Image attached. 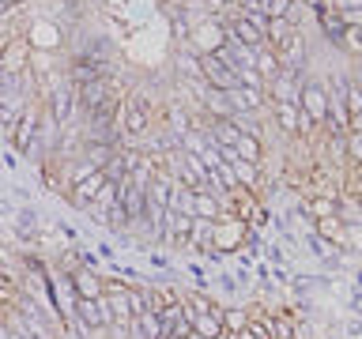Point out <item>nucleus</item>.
<instances>
[{
    "mask_svg": "<svg viewBox=\"0 0 362 339\" xmlns=\"http://www.w3.org/2000/svg\"><path fill=\"white\" fill-rule=\"evenodd\" d=\"M253 68H257V72H260V76H264L268 83H272V79H276V76L283 72V61H279V53L272 49V45H264V49H257V61H253Z\"/></svg>",
    "mask_w": 362,
    "mask_h": 339,
    "instance_id": "obj_12",
    "label": "nucleus"
},
{
    "mask_svg": "<svg viewBox=\"0 0 362 339\" xmlns=\"http://www.w3.org/2000/svg\"><path fill=\"white\" fill-rule=\"evenodd\" d=\"M215 4H219V8H230V11H234V8H238V0H215Z\"/></svg>",
    "mask_w": 362,
    "mask_h": 339,
    "instance_id": "obj_17",
    "label": "nucleus"
},
{
    "mask_svg": "<svg viewBox=\"0 0 362 339\" xmlns=\"http://www.w3.org/2000/svg\"><path fill=\"white\" fill-rule=\"evenodd\" d=\"M339 49L362 61V23H351V27L344 30V42H339Z\"/></svg>",
    "mask_w": 362,
    "mask_h": 339,
    "instance_id": "obj_14",
    "label": "nucleus"
},
{
    "mask_svg": "<svg viewBox=\"0 0 362 339\" xmlns=\"http://www.w3.org/2000/svg\"><path fill=\"white\" fill-rule=\"evenodd\" d=\"M272 121H276V129L283 136H298V121H302V109L294 106V102H272Z\"/></svg>",
    "mask_w": 362,
    "mask_h": 339,
    "instance_id": "obj_8",
    "label": "nucleus"
},
{
    "mask_svg": "<svg viewBox=\"0 0 362 339\" xmlns=\"http://www.w3.org/2000/svg\"><path fill=\"white\" fill-rule=\"evenodd\" d=\"M302 68H283V72L268 83V95L272 102H294L298 106V95H302Z\"/></svg>",
    "mask_w": 362,
    "mask_h": 339,
    "instance_id": "obj_5",
    "label": "nucleus"
},
{
    "mask_svg": "<svg viewBox=\"0 0 362 339\" xmlns=\"http://www.w3.org/2000/svg\"><path fill=\"white\" fill-rule=\"evenodd\" d=\"M238 158L242 162H253V166H264V140L260 136H249V132H242V140H238Z\"/></svg>",
    "mask_w": 362,
    "mask_h": 339,
    "instance_id": "obj_11",
    "label": "nucleus"
},
{
    "mask_svg": "<svg viewBox=\"0 0 362 339\" xmlns=\"http://www.w3.org/2000/svg\"><path fill=\"white\" fill-rule=\"evenodd\" d=\"M226 98H230V106H234V113L242 117V113H260L264 109V90H253V87H242L238 83L234 90H226Z\"/></svg>",
    "mask_w": 362,
    "mask_h": 339,
    "instance_id": "obj_6",
    "label": "nucleus"
},
{
    "mask_svg": "<svg viewBox=\"0 0 362 339\" xmlns=\"http://www.w3.org/2000/svg\"><path fill=\"white\" fill-rule=\"evenodd\" d=\"M347 132H358V136H362V113H355V117H351V124H347Z\"/></svg>",
    "mask_w": 362,
    "mask_h": 339,
    "instance_id": "obj_16",
    "label": "nucleus"
},
{
    "mask_svg": "<svg viewBox=\"0 0 362 339\" xmlns=\"http://www.w3.org/2000/svg\"><path fill=\"white\" fill-rule=\"evenodd\" d=\"M317 19H321V30H325V38L328 42H332V45H339V42H344V30H347V19L344 16H339V11L336 8H317Z\"/></svg>",
    "mask_w": 362,
    "mask_h": 339,
    "instance_id": "obj_10",
    "label": "nucleus"
},
{
    "mask_svg": "<svg viewBox=\"0 0 362 339\" xmlns=\"http://www.w3.org/2000/svg\"><path fill=\"white\" fill-rule=\"evenodd\" d=\"M185 45H189L192 53H200V56L219 53L223 45H226V27H223V19L215 16V19H208V23H200V27H192V34H189Z\"/></svg>",
    "mask_w": 362,
    "mask_h": 339,
    "instance_id": "obj_2",
    "label": "nucleus"
},
{
    "mask_svg": "<svg viewBox=\"0 0 362 339\" xmlns=\"http://www.w3.org/2000/svg\"><path fill=\"white\" fill-rule=\"evenodd\" d=\"M298 109L305 113V117L317 124H328L332 121V106H328V87L317 83V79H305L302 83V95H298Z\"/></svg>",
    "mask_w": 362,
    "mask_h": 339,
    "instance_id": "obj_1",
    "label": "nucleus"
},
{
    "mask_svg": "<svg viewBox=\"0 0 362 339\" xmlns=\"http://www.w3.org/2000/svg\"><path fill=\"white\" fill-rule=\"evenodd\" d=\"M344 109H347V124H351V117H355V113H362V83H358V79H347Z\"/></svg>",
    "mask_w": 362,
    "mask_h": 339,
    "instance_id": "obj_13",
    "label": "nucleus"
},
{
    "mask_svg": "<svg viewBox=\"0 0 362 339\" xmlns=\"http://www.w3.org/2000/svg\"><path fill=\"white\" fill-rule=\"evenodd\" d=\"M287 8H291V0H260V4H257V11L264 19H283V16H287Z\"/></svg>",
    "mask_w": 362,
    "mask_h": 339,
    "instance_id": "obj_15",
    "label": "nucleus"
},
{
    "mask_svg": "<svg viewBox=\"0 0 362 339\" xmlns=\"http://www.w3.org/2000/svg\"><path fill=\"white\" fill-rule=\"evenodd\" d=\"M4 4H8V8H16V4H19V0H4Z\"/></svg>",
    "mask_w": 362,
    "mask_h": 339,
    "instance_id": "obj_18",
    "label": "nucleus"
},
{
    "mask_svg": "<svg viewBox=\"0 0 362 339\" xmlns=\"http://www.w3.org/2000/svg\"><path fill=\"white\" fill-rule=\"evenodd\" d=\"M0 64H4L8 76H23L30 68V38H19V34H11V38L0 45Z\"/></svg>",
    "mask_w": 362,
    "mask_h": 339,
    "instance_id": "obj_4",
    "label": "nucleus"
},
{
    "mask_svg": "<svg viewBox=\"0 0 362 339\" xmlns=\"http://www.w3.org/2000/svg\"><path fill=\"white\" fill-rule=\"evenodd\" d=\"M208 132H211V143H219V147H238V140H242V124H238V117H211Z\"/></svg>",
    "mask_w": 362,
    "mask_h": 339,
    "instance_id": "obj_7",
    "label": "nucleus"
},
{
    "mask_svg": "<svg viewBox=\"0 0 362 339\" xmlns=\"http://www.w3.org/2000/svg\"><path fill=\"white\" fill-rule=\"evenodd\" d=\"M317 237L332 242L336 249H347L351 245V234H347V222L339 215H328V219H317Z\"/></svg>",
    "mask_w": 362,
    "mask_h": 339,
    "instance_id": "obj_9",
    "label": "nucleus"
},
{
    "mask_svg": "<svg viewBox=\"0 0 362 339\" xmlns=\"http://www.w3.org/2000/svg\"><path fill=\"white\" fill-rule=\"evenodd\" d=\"M45 113H49L61 129H68V124L76 121V83H72V79L49 90V98H45Z\"/></svg>",
    "mask_w": 362,
    "mask_h": 339,
    "instance_id": "obj_3",
    "label": "nucleus"
}]
</instances>
